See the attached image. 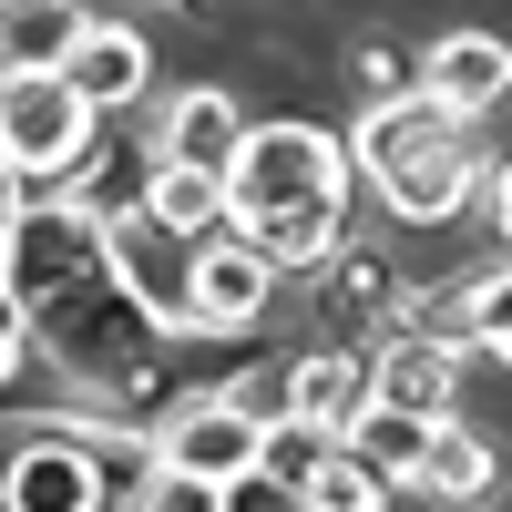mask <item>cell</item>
<instances>
[{"instance_id":"cell-1","label":"cell","mask_w":512,"mask_h":512,"mask_svg":"<svg viewBox=\"0 0 512 512\" xmlns=\"http://www.w3.org/2000/svg\"><path fill=\"white\" fill-rule=\"evenodd\" d=\"M0 277H11L21 318H31V349L62 379L103 390V410L123 431H154V420L185 400L175 379H164L175 328L134 297V277H123V256H113V226L82 195L21 205V226L0 236Z\"/></svg>"},{"instance_id":"cell-2","label":"cell","mask_w":512,"mask_h":512,"mask_svg":"<svg viewBox=\"0 0 512 512\" xmlns=\"http://www.w3.org/2000/svg\"><path fill=\"white\" fill-rule=\"evenodd\" d=\"M226 226L267 256V267H328L349 246V144L328 123H256L236 175H226Z\"/></svg>"},{"instance_id":"cell-3","label":"cell","mask_w":512,"mask_h":512,"mask_svg":"<svg viewBox=\"0 0 512 512\" xmlns=\"http://www.w3.org/2000/svg\"><path fill=\"white\" fill-rule=\"evenodd\" d=\"M93 103L72 93V72H0V154L21 175H72L93 154Z\"/></svg>"},{"instance_id":"cell-4","label":"cell","mask_w":512,"mask_h":512,"mask_svg":"<svg viewBox=\"0 0 512 512\" xmlns=\"http://www.w3.org/2000/svg\"><path fill=\"white\" fill-rule=\"evenodd\" d=\"M144 441H154V461H164V472L236 482V472H256V461H267V410H246L236 390H185V400L164 410Z\"/></svg>"},{"instance_id":"cell-5","label":"cell","mask_w":512,"mask_h":512,"mask_svg":"<svg viewBox=\"0 0 512 512\" xmlns=\"http://www.w3.org/2000/svg\"><path fill=\"white\" fill-rule=\"evenodd\" d=\"M0 512H103V451L82 431H31L0 461Z\"/></svg>"},{"instance_id":"cell-6","label":"cell","mask_w":512,"mask_h":512,"mask_svg":"<svg viewBox=\"0 0 512 512\" xmlns=\"http://www.w3.org/2000/svg\"><path fill=\"white\" fill-rule=\"evenodd\" d=\"M318 318L338 328V349H359V338H400L410 328V287H400V267L379 246H338L328 267H318Z\"/></svg>"},{"instance_id":"cell-7","label":"cell","mask_w":512,"mask_h":512,"mask_svg":"<svg viewBox=\"0 0 512 512\" xmlns=\"http://www.w3.org/2000/svg\"><path fill=\"white\" fill-rule=\"evenodd\" d=\"M195 246L205 236H185V226H164V216H113V256H123V277H134V297L175 328V338H195Z\"/></svg>"},{"instance_id":"cell-8","label":"cell","mask_w":512,"mask_h":512,"mask_svg":"<svg viewBox=\"0 0 512 512\" xmlns=\"http://www.w3.org/2000/svg\"><path fill=\"white\" fill-rule=\"evenodd\" d=\"M369 185H379V205H390V216H410V226H451L461 205L482 195V154L461 144V134H431V144L390 154Z\"/></svg>"},{"instance_id":"cell-9","label":"cell","mask_w":512,"mask_h":512,"mask_svg":"<svg viewBox=\"0 0 512 512\" xmlns=\"http://www.w3.org/2000/svg\"><path fill=\"white\" fill-rule=\"evenodd\" d=\"M369 379L390 410H420V420H451L461 400V338H431V328H400L369 349Z\"/></svg>"},{"instance_id":"cell-10","label":"cell","mask_w":512,"mask_h":512,"mask_svg":"<svg viewBox=\"0 0 512 512\" xmlns=\"http://www.w3.org/2000/svg\"><path fill=\"white\" fill-rule=\"evenodd\" d=\"M267 287H277V267L256 256L246 236H205L195 246V338H236V328H256L267 318Z\"/></svg>"},{"instance_id":"cell-11","label":"cell","mask_w":512,"mask_h":512,"mask_svg":"<svg viewBox=\"0 0 512 512\" xmlns=\"http://www.w3.org/2000/svg\"><path fill=\"white\" fill-rule=\"evenodd\" d=\"M246 103L236 93H216V82H195V93H175L164 103V123H154V154L164 164H205V175H236V154H246Z\"/></svg>"},{"instance_id":"cell-12","label":"cell","mask_w":512,"mask_h":512,"mask_svg":"<svg viewBox=\"0 0 512 512\" xmlns=\"http://www.w3.org/2000/svg\"><path fill=\"white\" fill-rule=\"evenodd\" d=\"M420 93H431L441 113H461V123H482V113L512 93V41H492V31H451V41H431Z\"/></svg>"},{"instance_id":"cell-13","label":"cell","mask_w":512,"mask_h":512,"mask_svg":"<svg viewBox=\"0 0 512 512\" xmlns=\"http://www.w3.org/2000/svg\"><path fill=\"white\" fill-rule=\"evenodd\" d=\"M72 93L93 103V113H123V103H144V82H154V41L134 31V21H93L72 41Z\"/></svg>"},{"instance_id":"cell-14","label":"cell","mask_w":512,"mask_h":512,"mask_svg":"<svg viewBox=\"0 0 512 512\" xmlns=\"http://www.w3.org/2000/svg\"><path fill=\"white\" fill-rule=\"evenodd\" d=\"M369 400H379L369 349H308V359L287 369V410H297V420H318V431H349Z\"/></svg>"},{"instance_id":"cell-15","label":"cell","mask_w":512,"mask_h":512,"mask_svg":"<svg viewBox=\"0 0 512 512\" xmlns=\"http://www.w3.org/2000/svg\"><path fill=\"white\" fill-rule=\"evenodd\" d=\"M82 31H93V0H0V62L11 72H62Z\"/></svg>"},{"instance_id":"cell-16","label":"cell","mask_w":512,"mask_h":512,"mask_svg":"<svg viewBox=\"0 0 512 512\" xmlns=\"http://www.w3.org/2000/svg\"><path fill=\"white\" fill-rule=\"evenodd\" d=\"M431 431H441V420H420V410H390V400H369V410L349 420V451L369 461L379 482H420V461H431Z\"/></svg>"},{"instance_id":"cell-17","label":"cell","mask_w":512,"mask_h":512,"mask_svg":"<svg viewBox=\"0 0 512 512\" xmlns=\"http://www.w3.org/2000/svg\"><path fill=\"white\" fill-rule=\"evenodd\" d=\"M144 216L185 226V236H216V226H226V175H205V164H164V154H154V175H144Z\"/></svg>"},{"instance_id":"cell-18","label":"cell","mask_w":512,"mask_h":512,"mask_svg":"<svg viewBox=\"0 0 512 512\" xmlns=\"http://www.w3.org/2000/svg\"><path fill=\"white\" fill-rule=\"evenodd\" d=\"M492 461H502V451H492L482 431H461V420H441V431H431V461H420V492L461 512V502H482V492H492Z\"/></svg>"},{"instance_id":"cell-19","label":"cell","mask_w":512,"mask_h":512,"mask_svg":"<svg viewBox=\"0 0 512 512\" xmlns=\"http://www.w3.org/2000/svg\"><path fill=\"white\" fill-rule=\"evenodd\" d=\"M390 492H400V482H379L349 441H338L318 472H308V512H390Z\"/></svg>"},{"instance_id":"cell-20","label":"cell","mask_w":512,"mask_h":512,"mask_svg":"<svg viewBox=\"0 0 512 512\" xmlns=\"http://www.w3.org/2000/svg\"><path fill=\"white\" fill-rule=\"evenodd\" d=\"M451 297H461V349L512 359V267H492V277H472V287H451Z\"/></svg>"},{"instance_id":"cell-21","label":"cell","mask_w":512,"mask_h":512,"mask_svg":"<svg viewBox=\"0 0 512 512\" xmlns=\"http://www.w3.org/2000/svg\"><path fill=\"white\" fill-rule=\"evenodd\" d=\"M134 512H226V482H195V472H164V461H144Z\"/></svg>"},{"instance_id":"cell-22","label":"cell","mask_w":512,"mask_h":512,"mask_svg":"<svg viewBox=\"0 0 512 512\" xmlns=\"http://www.w3.org/2000/svg\"><path fill=\"white\" fill-rule=\"evenodd\" d=\"M226 512H308V492L277 482V472H236L226 482Z\"/></svg>"},{"instance_id":"cell-23","label":"cell","mask_w":512,"mask_h":512,"mask_svg":"<svg viewBox=\"0 0 512 512\" xmlns=\"http://www.w3.org/2000/svg\"><path fill=\"white\" fill-rule=\"evenodd\" d=\"M21 349H31V318H21V297H11V277H0V379L21 369Z\"/></svg>"},{"instance_id":"cell-24","label":"cell","mask_w":512,"mask_h":512,"mask_svg":"<svg viewBox=\"0 0 512 512\" xmlns=\"http://www.w3.org/2000/svg\"><path fill=\"white\" fill-rule=\"evenodd\" d=\"M21 185H31V175H21V164H11V154H0V236H11V226H21V205H31Z\"/></svg>"},{"instance_id":"cell-25","label":"cell","mask_w":512,"mask_h":512,"mask_svg":"<svg viewBox=\"0 0 512 512\" xmlns=\"http://www.w3.org/2000/svg\"><path fill=\"white\" fill-rule=\"evenodd\" d=\"M482 195H492V226L512 236V154H502V164H492V175H482Z\"/></svg>"},{"instance_id":"cell-26","label":"cell","mask_w":512,"mask_h":512,"mask_svg":"<svg viewBox=\"0 0 512 512\" xmlns=\"http://www.w3.org/2000/svg\"><path fill=\"white\" fill-rule=\"evenodd\" d=\"M0 72H11V62H0Z\"/></svg>"}]
</instances>
